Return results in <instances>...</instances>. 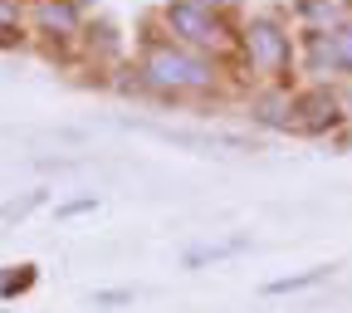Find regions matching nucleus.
Masks as SVG:
<instances>
[{
    "mask_svg": "<svg viewBox=\"0 0 352 313\" xmlns=\"http://www.w3.org/2000/svg\"><path fill=\"white\" fill-rule=\"evenodd\" d=\"M142 74H147V83L166 88V94H196V88L215 83V69L196 50H182L176 39H152L147 44L142 50Z\"/></svg>",
    "mask_w": 352,
    "mask_h": 313,
    "instance_id": "nucleus-1",
    "label": "nucleus"
},
{
    "mask_svg": "<svg viewBox=\"0 0 352 313\" xmlns=\"http://www.w3.org/2000/svg\"><path fill=\"white\" fill-rule=\"evenodd\" d=\"M162 20L182 39V50H210V44L220 50V44H226V20L215 10H206V6H191V0H171L162 10Z\"/></svg>",
    "mask_w": 352,
    "mask_h": 313,
    "instance_id": "nucleus-2",
    "label": "nucleus"
},
{
    "mask_svg": "<svg viewBox=\"0 0 352 313\" xmlns=\"http://www.w3.org/2000/svg\"><path fill=\"white\" fill-rule=\"evenodd\" d=\"M245 59L254 64V74L264 78H284L294 64V39L274 25V20H254L245 30Z\"/></svg>",
    "mask_w": 352,
    "mask_h": 313,
    "instance_id": "nucleus-3",
    "label": "nucleus"
},
{
    "mask_svg": "<svg viewBox=\"0 0 352 313\" xmlns=\"http://www.w3.org/2000/svg\"><path fill=\"white\" fill-rule=\"evenodd\" d=\"M338 118H342V108L328 88H308V94L289 98V127H298V132H328Z\"/></svg>",
    "mask_w": 352,
    "mask_h": 313,
    "instance_id": "nucleus-4",
    "label": "nucleus"
},
{
    "mask_svg": "<svg viewBox=\"0 0 352 313\" xmlns=\"http://www.w3.org/2000/svg\"><path fill=\"white\" fill-rule=\"evenodd\" d=\"M34 20H39L44 34H69V30H78V10L69 6V0H39V6H34Z\"/></svg>",
    "mask_w": 352,
    "mask_h": 313,
    "instance_id": "nucleus-5",
    "label": "nucleus"
},
{
    "mask_svg": "<svg viewBox=\"0 0 352 313\" xmlns=\"http://www.w3.org/2000/svg\"><path fill=\"white\" fill-rule=\"evenodd\" d=\"M323 39H328V59H333V69L352 74V20H347V25H333V30H323Z\"/></svg>",
    "mask_w": 352,
    "mask_h": 313,
    "instance_id": "nucleus-6",
    "label": "nucleus"
},
{
    "mask_svg": "<svg viewBox=\"0 0 352 313\" xmlns=\"http://www.w3.org/2000/svg\"><path fill=\"white\" fill-rule=\"evenodd\" d=\"M333 274V264H318V270H308V274H289V279H274L264 294H294V289H314V284H323Z\"/></svg>",
    "mask_w": 352,
    "mask_h": 313,
    "instance_id": "nucleus-7",
    "label": "nucleus"
},
{
    "mask_svg": "<svg viewBox=\"0 0 352 313\" xmlns=\"http://www.w3.org/2000/svg\"><path fill=\"white\" fill-rule=\"evenodd\" d=\"M250 240H226V245H206V250H191L186 264H206V259H226V255H240Z\"/></svg>",
    "mask_w": 352,
    "mask_h": 313,
    "instance_id": "nucleus-8",
    "label": "nucleus"
},
{
    "mask_svg": "<svg viewBox=\"0 0 352 313\" xmlns=\"http://www.w3.org/2000/svg\"><path fill=\"white\" fill-rule=\"evenodd\" d=\"M30 284H34V270H30V264H20L15 274H0V299H10V294H25Z\"/></svg>",
    "mask_w": 352,
    "mask_h": 313,
    "instance_id": "nucleus-9",
    "label": "nucleus"
},
{
    "mask_svg": "<svg viewBox=\"0 0 352 313\" xmlns=\"http://www.w3.org/2000/svg\"><path fill=\"white\" fill-rule=\"evenodd\" d=\"M10 30H15V15H10L6 6H0V34H10Z\"/></svg>",
    "mask_w": 352,
    "mask_h": 313,
    "instance_id": "nucleus-10",
    "label": "nucleus"
},
{
    "mask_svg": "<svg viewBox=\"0 0 352 313\" xmlns=\"http://www.w3.org/2000/svg\"><path fill=\"white\" fill-rule=\"evenodd\" d=\"M191 6H206V10H226V6H235V0H191Z\"/></svg>",
    "mask_w": 352,
    "mask_h": 313,
    "instance_id": "nucleus-11",
    "label": "nucleus"
},
{
    "mask_svg": "<svg viewBox=\"0 0 352 313\" xmlns=\"http://www.w3.org/2000/svg\"><path fill=\"white\" fill-rule=\"evenodd\" d=\"M69 6H74V10H83V6H88V0H69Z\"/></svg>",
    "mask_w": 352,
    "mask_h": 313,
    "instance_id": "nucleus-12",
    "label": "nucleus"
}]
</instances>
